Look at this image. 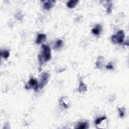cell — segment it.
<instances>
[{"label": "cell", "mask_w": 129, "mask_h": 129, "mask_svg": "<svg viewBox=\"0 0 129 129\" xmlns=\"http://www.w3.org/2000/svg\"><path fill=\"white\" fill-rule=\"evenodd\" d=\"M46 38H47V36L46 34L42 33L38 34L37 35L36 43L37 44H41L46 40Z\"/></svg>", "instance_id": "5"}, {"label": "cell", "mask_w": 129, "mask_h": 129, "mask_svg": "<svg viewBox=\"0 0 129 129\" xmlns=\"http://www.w3.org/2000/svg\"><path fill=\"white\" fill-rule=\"evenodd\" d=\"M25 87L26 89H33L36 90L39 88V84H38L37 81L35 79L31 78L29 80V81L26 84Z\"/></svg>", "instance_id": "3"}, {"label": "cell", "mask_w": 129, "mask_h": 129, "mask_svg": "<svg viewBox=\"0 0 129 129\" xmlns=\"http://www.w3.org/2000/svg\"><path fill=\"white\" fill-rule=\"evenodd\" d=\"M101 31V27L100 25H96V26L92 29V32L95 35H99Z\"/></svg>", "instance_id": "7"}, {"label": "cell", "mask_w": 129, "mask_h": 129, "mask_svg": "<svg viewBox=\"0 0 129 129\" xmlns=\"http://www.w3.org/2000/svg\"><path fill=\"white\" fill-rule=\"evenodd\" d=\"M89 124L87 122H80L77 124L75 127V129H86L89 128Z\"/></svg>", "instance_id": "6"}, {"label": "cell", "mask_w": 129, "mask_h": 129, "mask_svg": "<svg viewBox=\"0 0 129 129\" xmlns=\"http://www.w3.org/2000/svg\"><path fill=\"white\" fill-rule=\"evenodd\" d=\"M106 119V117H100V118H99L98 119H97L95 121V125L96 126H98L100 124H101V122H102L104 121Z\"/></svg>", "instance_id": "13"}, {"label": "cell", "mask_w": 129, "mask_h": 129, "mask_svg": "<svg viewBox=\"0 0 129 129\" xmlns=\"http://www.w3.org/2000/svg\"><path fill=\"white\" fill-rule=\"evenodd\" d=\"M53 1H47L45 2L43 4V7L45 9L47 10H50L53 6Z\"/></svg>", "instance_id": "9"}, {"label": "cell", "mask_w": 129, "mask_h": 129, "mask_svg": "<svg viewBox=\"0 0 129 129\" xmlns=\"http://www.w3.org/2000/svg\"><path fill=\"white\" fill-rule=\"evenodd\" d=\"M106 68L107 69H113V66L111 63H109L106 66Z\"/></svg>", "instance_id": "15"}, {"label": "cell", "mask_w": 129, "mask_h": 129, "mask_svg": "<svg viewBox=\"0 0 129 129\" xmlns=\"http://www.w3.org/2000/svg\"><path fill=\"white\" fill-rule=\"evenodd\" d=\"M1 56L2 57L4 58V59H7V58H8L9 57V56H10L9 51L7 50H1Z\"/></svg>", "instance_id": "12"}, {"label": "cell", "mask_w": 129, "mask_h": 129, "mask_svg": "<svg viewBox=\"0 0 129 129\" xmlns=\"http://www.w3.org/2000/svg\"><path fill=\"white\" fill-rule=\"evenodd\" d=\"M125 35L123 31L120 30L111 37L113 42L115 44H121L124 41Z\"/></svg>", "instance_id": "2"}, {"label": "cell", "mask_w": 129, "mask_h": 129, "mask_svg": "<svg viewBox=\"0 0 129 129\" xmlns=\"http://www.w3.org/2000/svg\"><path fill=\"white\" fill-rule=\"evenodd\" d=\"M63 44V41H62V40H57L55 43L54 48L56 49H60V48H61L62 47Z\"/></svg>", "instance_id": "11"}, {"label": "cell", "mask_w": 129, "mask_h": 129, "mask_svg": "<svg viewBox=\"0 0 129 129\" xmlns=\"http://www.w3.org/2000/svg\"><path fill=\"white\" fill-rule=\"evenodd\" d=\"M78 3V1H77V0H71L67 3V6L69 8L72 9L75 7V6L77 5Z\"/></svg>", "instance_id": "8"}, {"label": "cell", "mask_w": 129, "mask_h": 129, "mask_svg": "<svg viewBox=\"0 0 129 129\" xmlns=\"http://www.w3.org/2000/svg\"><path fill=\"white\" fill-rule=\"evenodd\" d=\"M49 78V75L47 73H43L41 75L40 83L39 84V87L40 88H43L48 82Z\"/></svg>", "instance_id": "4"}, {"label": "cell", "mask_w": 129, "mask_h": 129, "mask_svg": "<svg viewBox=\"0 0 129 129\" xmlns=\"http://www.w3.org/2000/svg\"><path fill=\"white\" fill-rule=\"evenodd\" d=\"M118 111H119V115L120 116L121 118H122L124 117V115L125 114V110L124 109L122 108H118Z\"/></svg>", "instance_id": "14"}, {"label": "cell", "mask_w": 129, "mask_h": 129, "mask_svg": "<svg viewBox=\"0 0 129 129\" xmlns=\"http://www.w3.org/2000/svg\"><path fill=\"white\" fill-rule=\"evenodd\" d=\"M51 50L50 48L46 45H42L41 53L38 56V60L40 63L44 64L49 61L51 59Z\"/></svg>", "instance_id": "1"}, {"label": "cell", "mask_w": 129, "mask_h": 129, "mask_svg": "<svg viewBox=\"0 0 129 129\" xmlns=\"http://www.w3.org/2000/svg\"><path fill=\"white\" fill-rule=\"evenodd\" d=\"M78 90H79V92H85V91H86L87 87H86V85L84 84V83L83 82H80L79 88H78Z\"/></svg>", "instance_id": "10"}]
</instances>
